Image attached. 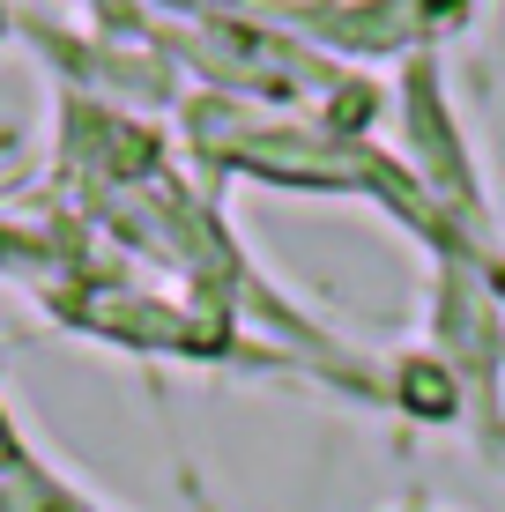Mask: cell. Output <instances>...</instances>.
Here are the masks:
<instances>
[{"mask_svg": "<svg viewBox=\"0 0 505 512\" xmlns=\"http://www.w3.org/2000/svg\"><path fill=\"white\" fill-rule=\"evenodd\" d=\"M0 453H8V438H0Z\"/></svg>", "mask_w": 505, "mask_h": 512, "instance_id": "obj_1", "label": "cell"}]
</instances>
